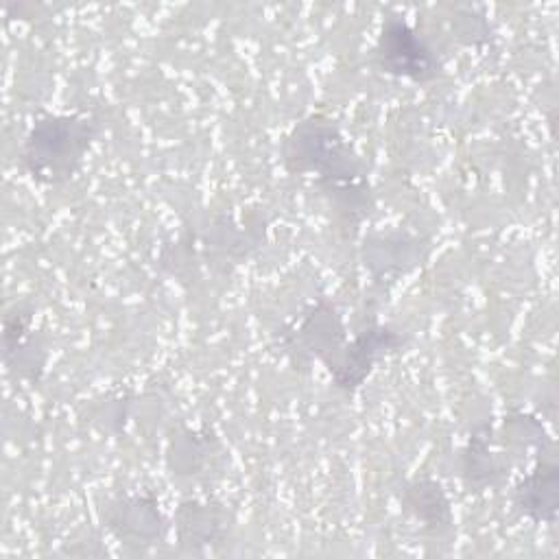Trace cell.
<instances>
[{"label": "cell", "instance_id": "cell-1", "mask_svg": "<svg viewBox=\"0 0 559 559\" xmlns=\"http://www.w3.org/2000/svg\"><path fill=\"white\" fill-rule=\"evenodd\" d=\"M280 159L288 175L312 179L345 225L358 227L373 214L369 166L330 114L312 111L297 120L280 142Z\"/></svg>", "mask_w": 559, "mask_h": 559}, {"label": "cell", "instance_id": "cell-2", "mask_svg": "<svg viewBox=\"0 0 559 559\" xmlns=\"http://www.w3.org/2000/svg\"><path fill=\"white\" fill-rule=\"evenodd\" d=\"M100 133L94 111H46L24 133L17 164L37 186H63L81 173Z\"/></svg>", "mask_w": 559, "mask_h": 559}, {"label": "cell", "instance_id": "cell-3", "mask_svg": "<svg viewBox=\"0 0 559 559\" xmlns=\"http://www.w3.org/2000/svg\"><path fill=\"white\" fill-rule=\"evenodd\" d=\"M373 63L380 72L417 85H428L443 74L437 48L402 15L382 20L373 44Z\"/></svg>", "mask_w": 559, "mask_h": 559}, {"label": "cell", "instance_id": "cell-4", "mask_svg": "<svg viewBox=\"0 0 559 559\" xmlns=\"http://www.w3.org/2000/svg\"><path fill=\"white\" fill-rule=\"evenodd\" d=\"M347 338L343 314L328 297L314 299L293 323L282 328V347L297 367H308L312 360L328 367Z\"/></svg>", "mask_w": 559, "mask_h": 559}, {"label": "cell", "instance_id": "cell-5", "mask_svg": "<svg viewBox=\"0 0 559 559\" xmlns=\"http://www.w3.org/2000/svg\"><path fill=\"white\" fill-rule=\"evenodd\" d=\"M100 524L122 546L146 550L166 539L173 520L151 491H122L105 500L98 509Z\"/></svg>", "mask_w": 559, "mask_h": 559}, {"label": "cell", "instance_id": "cell-6", "mask_svg": "<svg viewBox=\"0 0 559 559\" xmlns=\"http://www.w3.org/2000/svg\"><path fill=\"white\" fill-rule=\"evenodd\" d=\"M408 334L389 323H369L345 341L338 356L325 367L332 384L343 393H356L376 371L378 362L402 352Z\"/></svg>", "mask_w": 559, "mask_h": 559}, {"label": "cell", "instance_id": "cell-7", "mask_svg": "<svg viewBox=\"0 0 559 559\" xmlns=\"http://www.w3.org/2000/svg\"><path fill=\"white\" fill-rule=\"evenodd\" d=\"M2 362L13 380L37 384L48 365V341L35 330V304L13 301L2 314Z\"/></svg>", "mask_w": 559, "mask_h": 559}, {"label": "cell", "instance_id": "cell-8", "mask_svg": "<svg viewBox=\"0 0 559 559\" xmlns=\"http://www.w3.org/2000/svg\"><path fill=\"white\" fill-rule=\"evenodd\" d=\"M430 249V238L393 227L384 231H369L360 245V260L369 277L384 286L395 284L419 269L428 260Z\"/></svg>", "mask_w": 559, "mask_h": 559}, {"label": "cell", "instance_id": "cell-9", "mask_svg": "<svg viewBox=\"0 0 559 559\" xmlns=\"http://www.w3.org/2000/svg\"><path fill=\"white\" fill-rule=\"evenodd\" d=\"M170 520L179 548L192 555H205L223 546L236 524L234 511L218 498H186Z\"/></svg>", "mask_w": 559, "mask_h": 559}, {"label": "cell", "instance_id": "cell-10", "mask_svg": "<svg viewBox=\"0 0 559 559\" xmlns=\"http://www.w3.org/2000/svg\"><path fill=\"white\" fill-rule=\"evenodd\" d=\"M511 502L515 511L533 524H555L559 509V465L552 445L535 452V461L522 474L513 489Z\"/></svg>", "mask_w": 559, "mask_h": 559}, {"label": "cell", "instance_id": "cell-11", "mask_svg": "<svg viewBox=\"0 0 559 559\" xmlns=\"http://www.w3.org/2000/svg\"><path fill=\"white\" fill-rule=\"evenodd\" d=\"M496 426L480 424L459 450V476L467 491L483 493L504 483L511 469L509 454L496 450Z\"/></svg>", "mask_w": 559, "mask_h": 559}, {"label": "cell", "instance_id": "cell-12", "mask_svg": "<svg viewBox=\"0 0 559 559\" xmlns=\"http://www.w3.org/2000/svg\"><path fill=\"white\" fill-rule=\"evenodd\" d=\"M223 441L210 428L179 426L166 443V467L175 478H205L221 467Z\"/></svg>", "mask_w": 559, "mask_h": 559}, {"label": "cell", "instance_id": "cell-13", "mask_svg": "<svg viewBox=\"0 0 559 559\" xmlns=\"http://www.w3.org/2000/svg\"><path fill=\"white\" fill-rule=\"evenodd\" d=\"M400 509L430 535H445L454 526L452 500L445 487L428 476H413L400 489Z\"/></svg>", "mask_w": 559, "mask_h": 559}, {"label": "cell", "instance_id": "cell-14", "mask_svg": "<svg viewBox=\"0 0 559 559\" xmlns=\"http://www.w3.org/2000/svg\"><path fill=\"white\" fill-rule=\"evenodd\" d=\"M264 236V221L247 227L238 223L234 216H216L210 225L207 231L203 234V245L210 253L212 260L218 264H240L242 260L249 258V253L260 247V240Z\"/></svg>", "mask_w": 559, "mask_h": 559}, {"label": "cell", "instance_id": "cell-15", "mask_svg": "<svg viewBox=\"0 0 559 559\" xmlns=\"http://www.w3.org/2000/svg\"><path fill=\"white\" fill-rule=\"evenodd\" d=\"M496 441L502 448H513V450H524V452L531 448L535 452H539V450L552 445L544 424L535 415L520 413V411L504 415L502 426L496 428Z\"/></svg>", "mask_w": 559, "mask_h": 559}, {"label": "cell", "instance_id": "cell-16", "mask_svg": "<svg viewBox=\"0 0 559 559\" xmlns=\"http://www.w3.org/2000/svg\"><path fill=\"white\" fill-rule=\"evenodd\" d=\"M454 33H456V39H461L465 46H483L491 39L489 22L474 11H465L456 17Z\"/></svg>", "mask_w": 559, "mask_h": 559}]
</instances>
